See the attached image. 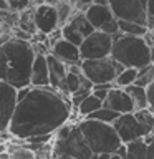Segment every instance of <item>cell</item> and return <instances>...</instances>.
I'll list each match as a JSON object with an SVG mask.
<instances>
[{
  "mask_svg": "<svg viewBox=\"0 0 154 159\" xmlns=\"http://www.w3.org/2000/svg\"><path fill=\"white\" fill-rule=\"evenodd\" d=\"M118 116H119L118 113H114V111H111V109H108V108L101 106V108L98 109V111H94L93 114H89L88 119H96V121H101V123H108V124H111V123H113Z\"/></svg>",
  "mask_w": 154,
  "mask_h": 159,
  "instance_id": "obj_27",
  "label": "cell"
},
{
  "mask_svg": "<svg viewBox=\"0 0 154 159\" xmlns=\"http://www.w3.org/2000/svg\"><path fill=\"white\" fill-rule=\"evenodd\" d=\"M101 106H103V101H99L98 98L93 96V94H88V96L78 104L76 109H78V114L81 118H88L89 114H93L94 111H98Z\"/></svg>",
  "mask_w": 154,
  "mask_h": 159,
  "instance_id": "obj_19",
  "label": "cell"
},
{
  "mask_svg": "<svg viewBox=\"0 0 154 159\" xmlns=\"http://www.w3.org/2000/svg\"><path fill=\"white\" fill-rule=\"evenodd\" d=\"M50 53L55 58H58L60 61H63L65 65H79L81 63V57H79V47L66 42V40H58L57 43L50 48Z\"/></svg>",
  "mask_w": 154,
  "mask_h": 159,
  "instance_id": "obj_13",
  "label": "cell"
},
{
  "mask_svg": "<svg viewBox=\"0 0 154 159\" xmlns=\"http://www.w3.org/2000/svg\"><path fill=\"white\" fill-rule=\"evenodd\" d=\"M33 22H35V27H37L38 32H42L45 35H50L52 32L60 28L57 10H55V7L47 5V3H42V5H37V7H35Z\"/></svg>",
  "mask_w": 154,
  "mask_h": 159,
  "instance_id": "obj_11",
  "label": "cell"
},
{
  "mask_svg": "<svg viewBox=\"0 0 154 159\" xmlns=\"http://www.w3.org/2000/svg\"><path fill=\"white\" fill-rule=\"evenodd\" d=\"M152 134H154V131H152Z\"/></svg>",
  "mask_w": 154,
  "mask_h": 159,
  "instance_id": "obj_42",
  "label": "cell"
},
{
  "mask_svg": "<svg viewBox=\"0 0 154 159\" xmlns=\"http://www.w3.org/2000/svg\"><path fill=\"white\" fill-rule=\"evenodd\" d=\"M91 3H94V0H76V7L78 8L81 7L83 12H84V8H86L88 5H91Z\"/></svg>",
  "mask_w": 154,
  "mask_h": 159,
  "instance_id": "obj_33",
  "label": "cell"
},
{
  "mask_svg": "<svg viewBox=\"0 0 154 159\" xmlns=\"http://www.w3.org/2000/svg\"><path fill=\"white\" fill-rule=\"evenodd\" d=\"M119 32L124 35H133V37H144L147 28L144 25H139L136 22H128V20H118Z\"/></svg>",
  "mask_w": 154,
  "mask_h": 159,
  "instance_id": "obj_22",
  "label": "cell"
},
{
  "mask_svg": "<svg viewBox=\"0 0 154 159\" xmlns=\"http://www.w3.org/2000/svg\"><path fill=\"white\" fill-rule=\"evenodd\" d=\"M57 159H73V157H66V156H60V157H57Z\"/></svg>",
  "mask_w": 154,
  "mask_h": 159,
  "instance_id": "obj_38",
  "label": "cell"
},
{
  "mask_svg": "<svg viewBox=\"0 0 154 159\" xmlns=\"http://www.w3.org/2000/svg\"><path fill=\"white\" fill-rule=\"evenodd\" d=\"M17 106V89L0 80V133L8 131L10 119Z\"/></svg>",
  "mask_w": 154,
  "mask_h": 159,
  "instance_id": "obj_10",
  "label": "cell"
},
{
  "mask_svg": "<svg viewBox=\"0 0 154 159\" xmlns=\"http://www.w3.org/2000/svg\"><path fill=\"white\" fill-rule=\"evenodd\" d=\"M53 134H42V136H35V138H30L27 139V143H32L35 146H47L48 141L52 139Z\"/></svg>",
  "mask_w": 154,
  "mask_h": 159,
  "instance_id": "obj_29",
  "label": "cell"
},
{
  "mask_svg": "<svg viewBox=\"0 0 154 159\" xmlns=\"http://www.w3.org/2000/svg\"><path fill=\"white\" fill-rule=\"evenodd\" d=\"M60 32H61V38H63V40H66V42L76 45V47H79V45H81V42L84 40V37L76 30V27H73L70 22L65 23L63 27H60Z\"/></svg>",
  "mask_w": 154,
  "mask_h": 159,
  "instance_id": "obj_24",
  "label": "cell"
},
{
  "mask_svg": "<svg viewBox=\"0 0 154 159\" xmlns=\"http://www.w3.org/2000/svg\"><path fill=\"white\" fill-rule=\"evenodd\" d=\"M146 96H147V108L151 109V111H154V80L146 88Z\"/></svg>",
  "mask_w": 154,
  "mask_h": 159,
  "instance_id": "obj_30",
  "label": "cell"
},
{
  "mask_svg": "<svg viewBox=\"0 0 154 159\" xmlns=\"http://www.w3.org/2000/svg\"><path fill=\"white\" fill-rule=\"evenodd\" d=\"M79 70L84 78H88L91 84L114 83V80L124 70L123 65L114 61L111 57L98 58V60H81Z\"/></svg>",
  "mask_w": 154,
  "mask_h": 159,
  "instance_id": "obj_5",
  "label": "cell"
},
{
  "mask_svg": "<svg viewBox=\"0 0 154 159\" xmlns=\"http://www.w3.org/2000/svg\"><path fill=\"white\" fill-rule=\"evenodd\" d=\"M108 7L111 8L116 20H128L136 22L146 27V7L141 3V0H108Z\"/></svg>",
  "mask_w": 154,
  "mask_h": 159,
  "instance_id": "obj_8",
  "label": "cell"
},
{
  "mask_svg": "<svg viewBox=\"0 0 154 159\" xmlns=\"http://www.w3.org/2000/svg\"><path fill=\"white\" fill-rule=\"evenodd\" d=\"M152 80H154V63H149L146 66L138 70V78H136V81H134V84L147 88L149 84L152 83Z\"/></svg>",
  "mask_w": 154,
  "mask_h": 159,
  "instance_id": "obj_26",
  "label": "cell"
},
{
  "mask_svg": "<svg viewBox=\"0 0 154 159\" xmlns=\"http://www.w3.org/2000/svg\"><path fill=\"white\" fill-rule=\"evenodd\" d=\"M124 146H126V159H146L147 144L143 139H136Z\"/></svg>",
  "mask_w": 154,
  "mask_h": 159,
  "instance_id": "obj_20",
  "label": "cell"
},
{
  "mask_svg": "<svg viewBox=\"0 0 154 159\" xmlns=\"http://www.w3.org/2000/svg\"><path fill=\"white\" fill-rule=\"evenodd\" d=\"M33 58L32 43L12 37L0 47V80L12 84L15 89L30 86Z\"/></svg>",
  "mask_w": 154,
  "mask_h": 159,
  "instance_id": "obj_2",
  "label": "cell"
},
{
  "mask_svg": "<svg viewBox=\"0 0 154 159\" xmlns=\"http://www.w3.org/2000/svg\"><path fill=\"white\" fill-rule=\"evenodd\" d=\"M134 118H136L138 124L144 129V133L149 134L154 131V111H151L149 108H144V109H138L134 111Z\"/></svg>",
  "mask_w": 154,
  "mask_h": 159,
  "instance_id": "obj_18",
  "label": "cell"
},
{
  "mask_svg": "<svg viewBox=\"0 0 154 159\" xmlns=\"http://www.w3.org/2000/svg\"><path fill=\"white\" fill-rule=\"evenodd\" d=\"M111 126L114 128V131L119 136L123 144H128L136 139H143L146 136L144 129L138 124L136 118L133 113H126V114H119V116L111 123Z\"/></svg>",
  "mask_w": 154,
  "mask_h": 159,
  "instance_id": "obj_9",
  "label": "cell"
},
{
  "mask_svg": "<svg viewBox=\"0 0 154 159\" xmlns=\"http://www.w3.org/2000/svg\"><path fill=\"white\" fill-rule=\"evenodd\" d=\"M91 94L94 98H98L99 101H104L106 96H108V91H106V89H91Z\"/></svg>",
  "mask_w": 154,
  "mask_h": 159,
  "instance_id": "obj_31",
  "label": "cell"
},
{
  "mask_svg": "<svg viewBox=\"0 0 154 159\" xmlns=\"http://www.w3.org/2000/svg\"><path fill=\"white\" fill-rule=\"evenodd\" d=\"M146 159H154V141L147 144V152H146Z\"/></svg>",
  "mask_w": 154,
  "mask_h": 159,
  "instance_id": "obj_34",
  "label": "cell"
},
{
  "mask_svg": "<svg viewBox=\"0 0 154 159\" xmlns=\"http://www.w3.org/2000/svg\"><path fill=\"white\" fill-rule=\"evenodd\" d=\"M141 3L144 5V7H146V3H147V0H141Z\"/></svg>",
  "mask_w": 154,
  "mask_h": 159,
  "instance_id": "obj_40",
  "label": "cell"
},
{
  "mask_svg": "<svg viewBox=\"0 0 154 159\" xmlns=\"http://www.w3.org/2000/svg\"><path fill=\"white\" fill-rule=\"evenodd\" d=\"M0 159H12V157H10L8 151H5V152H0Z\"/></svg>",
  "mask_w": 154,
  "mask_h": 159,
  "instance_id": "obj_35",
  "label": "cell"
},
{
  "mask_svg": "<svg viewBox=\"0 0 154 159\" xmlns=\"http://www.w3.org/2000/svg\"><path fill=\"white\" fill-rule=\"evenodd\" d=\"M47 65H48V80H50V86L58 89L61 86L65 76L68 73V65H65L63 61H60L58 58H55L52 53L47 55Z\"/></svg>",
  "mask_w": 154,
  "mask_h": 159,
  "instance_id": "obj_16",
  "label": "cell"
},
{
  "mask_svg": "<svg viewBox=\"0 0 154 159\" xmlns=\"http://www.w3.org/2000/svg\"><path fill=\"white\" fill-rule=\"evenodd\" d=\"M7 3H8V8L12 10V12L20 13V12H23V10L30 8L32 0H7Z\"/></svg>",
  "mask_w": 154,
  "mask_h": 159,
  "instance_id": "obj_28",
  "label": "cell"
},
{
  "mask_svg": "<svg viewBox=\"0 0 154 159\" xmlns=\"http://www.w3.org/2000/svg\"><path fill=\"white\" fill-rule=\"evenodd\" d=\"M7 151L12 159H37V152L28 146H18V144L7 143Z\"/></svg>",
  "mask_w": 154,
  "mask_h": 159,
  "instance_id": "obj_23",
  "label": "cell"
},
{
  "mask_svg": "<svg viewBox=\"0 0 154 159\" xmlns=\"http://www.w3.org/2000/svg\"><path fill=\"white\" fill-rule=\"evenodd\" d=\"M124 91L128 93V96L131 98L134 111L138 109H144L147 108V96H146V88L138 86V84H131V86L124 88Z\"/></svg>",
  "mask_w": 154,
  "mask_h": 159,
  "instance_id": "obj_17",
  "label": "cell"
},
{
  "mask_svg": "<svg viewBox=\"0 0 154 159\" xmlns=\"http://www.w3.org/2000/svg\"><path fill=\"white\" fill-rule=\"evenodd\" d=\"M84 17L89 23H91V27L94 30H101L103 25H106L108 22H111L114 20L116 17L113 15L111 8L108 7V5H96V3H91L88 5L86 8H84Z\"/></svg>",
  "mask_w": 154,
  "mask_h": 159,
  "instance_id": "obj_14",
  "label": "cell"
},
{
  "mask_svg": "<svg viewBox=\"0 0 154 159\" xmlns=\"http://www.w3.org/2000/svg\"><path fill=\"white\" fill-rule=\"evenodd\" d=\"M91 159H99V156H96V154H93V156H91Z\"/></svg>",
  "mask_w": 154,
  "mask_h": 159,
  "instance_id": "obj_39",
  "label": "cell"
},
{
  "mask_svg": "<svg viewBox=\"0 0 154 159\" xmlns=\"http://www.w3.org/2000/svg\"><path fill=\"white\" fill-rule=\"evenodd\" d=\"M114 61L123 65L124 68H143L151 61V48L147 47L144 37L116 33L113 37V48L109 55Z\"/></svg>",
  "mask_w": 154,
  "mask_h": 159,
  "instance_id": "obj_3",
  "label": "cell"
},
{
  "mask_svg": "<svg viewBox=\"0 0 154 159\" xmlns=\"http://www.w3.org/2000/svg\"><path fill=\"white\" fill-rule=\"evenodd\" d=\"M76 126L81 131L88 148L96 156H99V154H114L118 151V148L123 144L116 131H114V128L108 123L83 118L79 123H76Z\"/></svg>",
  "mask_w": 154,
  "mask_h": 159,
  "instance_id": "obj_4",
  "label": "cell"
},
{
  "mask_svg": "<svg viewBox=\"0 0 154 159\" xmlns=\"http://www.w3.org/2000/svg\"><path fill=\"white\" fill-rule=\"evenodd\" d=\"M146 15L154 17V0H147V3H146Z\"/></svg>",
  "mask_w": 154,
  "mask_h": 159,
  "instance_id": "obj_32",
  "label": "cell"
},
{
  "mask_svg": "<svg viewBox=\"0 0 154 159\" xmlns=\"http://www.w3.org/2000/svg\"><path fill=\"white\" fill-rule=\"evenodd\" d=\"M53 152L57 157L66 156L73 159H91L93 156L91 149L88 148V144L76 124H71V129H70V133L65 138L55 139Z\"/></svg>",
  "mask_w": 154,
  "mask_h": 159,
  "instance_id": "obj_6",
  "label": "cell"
},
{
  "mask_svg": "<svg viewBox=\"0 0 154 159\" xmlns=\"http://www.w3.org/2000/svg\"><path fill=\"white\" fill-rule=\"evenodd\" d=\"M96 5H108V0H94Z\"/></svg>",
  "mask_w": 154,
  "mask_h": 159,
  "instance_id": "obj_36",
  "label": "cell"
},
{
  "mask_svg": "<svg viewBox=\"0 0 154 159\" xmlns=\"http://www.w3.org/2000/svg\"><path fill=\"white\" fill-rule=\"evenodd\" d=\"M71 103L52 86H30L27 96L17 101L8 124L12 138L27 141L30 138L53 134L71 118Z\"/></svg>",
  "mask_w": 154,
  "mask_h": 159,
  "instance_id": "obj_1",
  "label": "cell"
},
{
  "mask_svg": "<svg viewBox=\"0 0 154 159\" xmlns=\"http://www.w3.org/2000/svg\"><path fill=\"white\" fill-rule=\"evenodd\" d=\"M30 86H50L47 55H35L30 71Z\"/></svg>",
  "mask_w": 154,
  "mask_h": 159,
  "instance_id": "obj_15",
  "label": "cell"
},
{
  "mask_svg": "<svg viewBox=\"0 0 154 159\" xmlns=\"http://www.w3.org/2000/svg\"><path fill=\"white\" fill-rule=\"evenodd\" d=\"M113 48V37L99 30H94L91 35L84 37L79 45V57L81 60H98L106 58L111 55Z\"/></svg>",
  "mask_w": 154,
  "mask_h": 159,
  "instance_id": "obj_7",
  "label": "cell"
},
{
  "mask_svg": "<svg viewBox=\"0 0 154 159\" xmlns=\"http://www.w3.org/2000/svg\"><path fill=\"white\" fill-rule=\"evenodd\" d=\"M136 78H138V70L136 68H124L116 76V80H114V86L128 88V86H131V84H134Z\"/></svg>",
  "mask_w": 154,
  "mask_h": 159,
  "instance_id": "obj_25",
  "label": "cell"
},
{
  "mask_svg": "<svg viewBox=\"0 0 154 159\" xmlns=\"http://www.w3.org/2000/svg\"><path fill=\"white\" fill-rule=\"evenodd\" d=\"M0 136H2V133H0Z\"/></svg>",
  "mask_w": 154,
  "mask_h": 159,
  "instance_id": "obj_41",
  "label": "cell"
},
{
  "mask_svg": "<svg viewBox=\"0 0 154 159\" xmlns=\"http://www.w3.org/2000/svg\"><path fill=\"white\" fill-rule=\"evenodd\" d=\"M103 106L111 109L114 113H118V114L134 113V106H133L131 98L128 96L124 88H118V86H114L108 91V96L103 101Z\"/></svg>",
  "mask_w": 154,
  "mask_h": 159,
  "instance_id": "obj_12",
  "label": "cell"
},
{
  "mask_svg": "<svg viewBox=\"0 0 154 159\" xmlns=\"http://www.w3.org/2000/svg\"><path fill=\"white\" fill-rule=\"evenodd\" d=\"M108 159H121V157H119L118 154H109V157H108Z\"/></svg>",
  "mask_w": 154,
  "mask_h": 159,
  "instance_id": "obj_37",
  "label": "cell"
},
{
  "mask_svg": "<svg viewBox=\"0 0 154 159\" xmlns=\"http://www.w3.org/2000/svg\"><path fill=\"white\" fill-rule=\"evenodd\" d=\"M68 22L71 23L73 27H76V30L83 35V37H88V35H91L94 32V28L91 27V23L86 20V17H84L83 12H73L71 18H70Z\"/></svg>",
  "mask_w": 154,
  "mask_h": 159,
  "instance_id": "obj_21",
  "label": "cell"
}]
</instances>
